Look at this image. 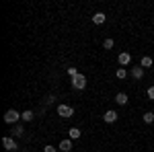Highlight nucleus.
Here are the masks:
<instances>
[{
    "mask_svg": "<svg viewBox=\"0 0 154 152\" xmlns=\"http://www.w3.org/2000/svg\"><path fill=\"white\" fill-rule=\"evenodd\" d=\"M58 115L62 117V119H68V117L74 115V109H72L70 105H66V103H60L58 105Z\"/></svg>",
    "mask_w": 154,
    "mask_h": 152,
    "instance_id": "1",
    "label": "nucleus"
},
{
    "mask_svg": "<svg viewBox=\"0 0 154 152\" xmlns=\"http://www.w3.org/2000/svg\"><path fill=\"white\" fill-rule=\"evenodd\" d=\"M2 146H4V150H8V152H17L19 150L14 138H11V136H4V138H2Z\"/></svg>",
    "mask_w": 154,
    "mask_h": 152,
    "instance_id": "2",
    "label": "nucleus"
},
{
    "mask_svg": "<svg viewBox=\"0 0 154 152\" xmlns=\"http://www.w3.org/2000/svg\"><path fill=\"white\" fill-rule=\"evenodd\" d=\"M19 119H21V113H19L17 109H8V111L4 113V121H6V123H17Z\"/></svg>",
    "mask_w": 154,
    "mask_h": 152,
    "instance_id": "3",
    "label": "nucleus"
},
{
    "mask_svg": "<svg viewBox=\"0 0 154 152\" xmlns=\"http://www.w3.org/2000/svg\"><path fill=\"white\" fill-rule=\"evenodd\" d=\"M72 86H74L76 91H82L84 86H86V76H84V74H78V76H74V78H72Z\"/></svg>",
    "mask_w": 154,
    "mask_h": 152,
    "instance_id": "4",
    "label": "nucleus"
},
{
    "mask_svg": "<svg viewBox=\"0 0 154 152\" xmlns=\"http://www.w3.org/2000/svg\"><path fill=\"white\" fill-rule=\"evenodd\" d=\"M117 62H119V66H130L131 64V54L130 51H121L117 56Z\"/></svg>",
    "mask_w": 154,
    "mask_h": 152,
    "instance_id": "5",
    "label": "nucleus"
},
{
    "mask_svg": "<svg viewBox=\"0 0 154 152\" xmlns=\"http://www.w3.org/2000/svg\"><path fill=\"white\" fill-rule=\"evenodd\" d=\"M117 117H119L117 111L109 109V111H105V115H103V121H107V123H113V121H117Z\"/></svg>",
    "mask_w": 154,
    "mask_h": 152,
    "instance_id": "6",
    "label": "nucleus"
},
{
    "mask_svg": "<svg viewBox=\"0 0 154 152\" xmlns=\"http://www.w3.org/2000/svg\"><path fill=\"white\" fill-rule=\"evenodd\" d=\"M131 78H136V80H142L144 78V68L142 66H134V68H131Z\"/></svg>",
    "mask_w": 154,
    "mask_h": 152,
    "instance_id": "7",
    "label": "nucleus"
},
{
    "mask_svg": "<svg viewBox=\"0 0 154 152\" xmlns=\"http://www.w3.org/2000/svg\"><path fill=\"white\" fill-rule=\"evenodd\" d=\"M58 150L60 152H70L72 150V140L68 138V140H62L60 142V146H58Z\"/></svg>",
    "mask_w": 154,
    "mask_h": 152,
    "instance_id": "8",
    "label": "nucleus"
},
{
    "mask_svg": "<svg viewBox=\"0 0 154 152\" xmlns=\"http://www.w3.org/2000/svg\"><path fill=\"white\" fill-rule=\"evenodd\" d=\"M128 101H130V99H128L125 93H117L115 95V103H117V105H128Z\"/></svg>",
    "mask_w": 154,
    "mask_h": 152,
    "instance_id": "9",
    "label": "nucleus"
},
{
    "mask_svg": "<svg viewBox=\"0 0 154 152\" xmlns=\"http://www.w3.org/2000/svg\"><path fill=\"white\" fill-rule=\"evenodd\" d=\"M105 19H107L105 12H95V14H93V23H95V25H103V23H105Z\"/></svg>",
    "mask_w": 154,
    "mask_h": 152,
    "instance_id": "10",
    "label": "nucleus"
},
{
    "mask_svg": "<svg viewBox=\"0 0 154 152\" xmlns=\"http://www.w3.org/2000/svg\"><path fill=\"white\" fill-rule=\"evenodd\" d=\"M68 136H70V140H78V138L82 136V132H80L78 128H70L68 129Z\"/></svg>",
    "mask_w": 154,
    "mask_h": 152,
    "instance_id": "11",
    "label": "nucleus"
},
{
    "mask_svg": "<svg viewBox=\"0 0 154 152\" xmlns=\"http://www.w3.org/2000/svg\"><path fill=\"white\" fill-rule=\"evenodd\" d=\"M152 64H154V60L150 58V56H144V58L140 60V66H142L144 70H146V68H150V66H152Z\"/></svg>",
    "mask_w": 154,
    "mask_h": 152,
    "instance_id": "12",
    "label": "nucleus"
},
{
    "mask_svg": "<svg viewBox=\"0 0 154 152\" xmlns=\"http://www.w3.org/2000/svg\"><path fill=\"white\" fill-rule=\"evenodd\" d=\"M25 136V128L23 126H14V129H12V138H23Z\"/></svg>",
    "mask_w": 154,
    "mask_h": 152,
    "instance_id": "13",
    "label": "nucleus"
},
{
    "mask_svg": "<svg viewBox=\"0 0 154 152\" xmlns=\"http://www.w3.org/2000/svg\"><path fill=\"white\" fill-rule=\"evenodd\" d=\"M33 117H35V113H33L31 109H27V111H23V113H21V119H23V121H31Z\"/></svg>",
    "mask_w": 154,
    "mask_h": 152,
    "instance_id": "14",
    "label": "nucleus"
},
{
    "mask_svg": "<svg viewBox=\"0 0 154 152\" xmlns=\"http://www.w3.org/2000/svg\"><path fill=\"white\" fill-rule=\"evenodd\" d=\"M154 121V113L152 111H146V113H144V123H152Z\"/></svg>",
    "mask_w": 154,
    "mask_h": 152,
    "instance_id": "15",
    "label": "nucleus"
},
{
    "mask_svg": "<svg viewBox=\"0 0 154 152\" xmlns=\"http://www.w3.org/2000/svg\"><path fill=\"white\" fill-rule=\"evenodd\" d=\"M115 76H117L119 80H123V78H125V76H128V70H125V68H119V70L115 72Z\"/></svg>",
    "mask_w": 154,
    "mask_h": 152,
    "instance_id": "16",
    "label": "nucleus"
},
{
    "mask_svg": "<svg viewBox=\"0 0 154 152\" xmlns=\"http://www.w3.org/2000/svg\"><path fill=\"white\" fill-rule=\"evenodd\" d=\"M115 45V41H113V39H111V37H109V39H105V41H103V47H105V49H111V47Z\"/></svg>",
    "mask_w": 154,
    "mask_h": 152,
    "instance_id": "17",
    "label": "nucleus"
},
{
    "mask_svg": "<svg viewBox=\"0 0 154 152\" xmlns=\"http://www.w3.org/2000/svg\"><path fill=\"white\" fill-rule=\"evenodd\" d=\"M68 74H70V78H74V76H78V74H80V72L76 70V68H74V66H70V68H68Z\"/></svg>",
    "mask_w": 154,
    "mask_h": 152,
    "instance_id": "18",
    "label": "nucleus"
},
{
    "mask_svg": "<svg viewBox=\"0 0 154 152\" xmlns=\"http://www.w3.org/2000/svg\"><path fill=\"white\" fill-rule=\"evenodd\" d=\"M146 97H148L150 101H154V86H148V91H146Z\"/></svg>",
    "mask_w": 154,
    "mask_h": 152,
    "instance_id": "19",
    "label": "nucleus"
},
{
    "mask_svg": "<svg viewBox=\"0 0 154 152\" xmlns=\"http://www.w3.org/2000/svg\"><path fill=\"white\" fill-rule=\"evenodd\" d=\"M54 101H56V97H54V95H48V97L43 99V103H45V105H51Z\"/></svg>",
    "mask_w": 154,
    "mask_h": 152,
    "instance_id": "20",
    "label": "nucleus"
},
{
    "mask_svg": "<svg viewBox=\"0 0 154 152\" xmlns=\"http://www.w3.org/2000/svg\"><path fill=\"white\" fill-rule=\"evenodd\" d=\"M43 152H58V148H56V146H49V144H45Z\"/></svg>",
    "mask_w": 154,
    "mask_h": 152,
    "instance_id": "21",
    "label": "nucleus"
}]
</instances>
